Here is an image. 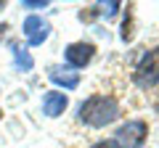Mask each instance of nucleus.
I'll use <instances>...</instances> for the list:
<instances>
[{
    "instance_id": "423d86ee",
    "label": "nucleus",
    "mask_w": 159,
    "mask_h": 148,
    "mask_svg": "<svg viewBox=\"0 0 159 148\" xmlns=\"http://www.w3.org/2000/svg\"><path fill=\"white\" fill-rule=\"evenodd\" d=\"M48 77H51V82H56L64 90H74L80 85V74L69 66H51L48 69Z\"/></svg>"
},
{
    "instance_id": "6e6552de",
    "label": "nucleus",
    "mask_w": 159,
    "mask_h": 148,
    "mask_svg": "<svg viewBox=\"0 0 159 148\" xmlns=\"http://www.w3.org/2000/svg\"><path fill=\"white\" fill-rule=\"evenodd\" d=\"M13 58H16V66L21 69V72H29V69H32V56H29L24 48H16V50H13Z\"/></svg>"
},
{
    "instance_id": "9d476101",
    "label": "nucleus",
    "mask_w": 159,
    "mask_h": 148,
    "mask_svg": "<svg viewBox=\"0 0 159 148\" xmlns=\"http://www.w3.org/2000/svg\"><path fill=\"white\" fill-rule=\"evenodd\" d=\"M21 8H48V3L45 0H43V3H40V0H21Z\"/></svg>"
},
{
    "instance_id": "9b49d317",
    "label": "nucleus",
    "mask_w": 159,
    "mask_h": 148,
    "mask_svg": "<svg viewBox=\"0 0 159 148\" xmlns=\"http://www.w3.org/2000/svg\"><path fill=\"white\" fill-rule=\"evenodd\" d=\"M90 148H117V143L114 140H98L96 146H90Z\"/></svg>"
},
{
    "instance_id": "1a4fd4ad",
    "label": "nucleus",
    "mask_w": 159,
    "mask_h": 148,
    "mask_svg": "<svg viewBox=\"0 0 159 148\" xmlns=\"http://www.w3.org/2000/svg\"><path fill=\"white\" fill-rule=\"evenodd\" d=\"M98 8H101V16H114L117 8H119V3H103V6H98Z\"/></svg>"
},
{
    "instance_id": "0eeeda50",
    "label": "nucleus",
    "mask_w": 159,
    "mask_h": 148,
    "mask_svg": "<svg viewBox=\"0 0 159 148\" xmlns=\"http://www.w3.org/2000/svg\"><path fill=\"white\" fill-rule=\"evenodd\" d=\"M66 106H69V98L64 93H58V90H51V93L43 95V114L51 116V119L53 116H61L66 111Z\"/></svg>"
},
{
    "instance_id": "f03ea898",
    "label": "nucleus",
    "mask_w": 159,
    "mask_h": 148,
    "mask_svg": "<svg viewBox=\"0 0 159 148\" xmlns=\"http://www.w3.org/2000/svg\"><path fill=\"white\" fill-rule=\"evenodd\" d=\"M133 80L143 90H148L159 82V48H151L141 56V61L135 63V72H133Z\"/></svg>"
},
{
    "instance_id": "f257e3e1",
    "label": "nucleus",
    "mask_w": 159,
    "mask_h": 148,
    "mask_svg": "<svg viewBox=\"0 0 159 148\" xmlns=\"http://www.w3.org/2000/svg\"><path fill=\"white\" fill-rule=\"evenodd\" d=\"M117 116H119V103L111 95H90L77 108V119L88 127H106Z\"/></svg>"
},
{
    "instance_id": "20e7f679",
    "label": "nucleus",
    "mask_w": 159,
    "mask_h": 148,
    "mask_svg": "<svg viewBox=\"0 0 159 148\" xmlns=\"http://www.w3.org/2000/svg\"><path fill=\"white\" fill-rule=\"evenodd\" d=\"M93 56H96V48H93L90 42H72V45H66V50H64V61L69 63V69L88 66V63L93 61Z\"/></svg>"
},
{
    "instance_id": "f8f14e48",
    "label": "nucleus",
    "mask_w": 159,
    "mask_h": 148,
    "mask_svg": "<svg viewBox=\"0 0 159 148\" xmlns=\"http://www.w3.org/2000/svg\"><path fill=\"white\" fill-rule=\"evenodd\" d=\"M157 111H159V103H157Z\"/></svg>"
},
{
    "instance_id": "7ed1b4c3",
    "label": "nucleus",
    "mask_w": 159,
    "mask_h": 148,
    "mask_svg": "<svg viewBox=\"0 0 159 148\" xmlns=\"http://www.w3.org/2000/svg\"><path fill=\"white\" fill-rule=\"evenodd\" d=\"M146 135H148L146 122L130 119L114 132V143H117V148H141L146 143Z\"/></svg>"
},
{
    "instance_id": "ddd939ff",
    "label": "nucleus",
    "mask_w": 159,
    "mask_h": 148,
    "mask_svg": "<svg viewBox=\"0 0 159 148\" xmlns=\"http://www.w3.org/2000/svg\"><path fill=\"white\" fill-rule=\"evenodd\" d=\"M0 8H3V3H0Z\"/></svg>"
},
{
    "instance_id": "39448f33",
    "label": "nucleus",
    "mask_w": 159,
    "mask_h": 148,
    "mask_svg": "<svg viewBox=\"0 0 159 148\" xmlns=\"http://www.w3.org/2000/svg\"><path fill=\"white\" fill-rule=\"evenodd\" d=\"M48 34H51V24L45 21V19L40 16H29L27 21H24V37L29 40V45H43V42L48 40Z\"/></svg>"
}]
</instances>
